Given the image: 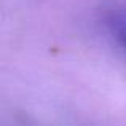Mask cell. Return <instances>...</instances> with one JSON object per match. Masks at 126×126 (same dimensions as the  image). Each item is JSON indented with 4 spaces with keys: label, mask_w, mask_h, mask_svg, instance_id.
<instances>
[{
    "label": "cell",
    "mask_w": 126,
    "mask_h": 126,
    "mask_svg": "<svg viewBox=\"0 0 126 126\" xmlns=\"http://www.w3.org/2000/svg\"><path fill=\"white\" fill-rule=\"evenodd\" d=\"M120 37H121V40H123V43L126 45V27H123L120 31Z\"/></svg>",
    "instance_id": "6da1fadb"
}]
</instances>
